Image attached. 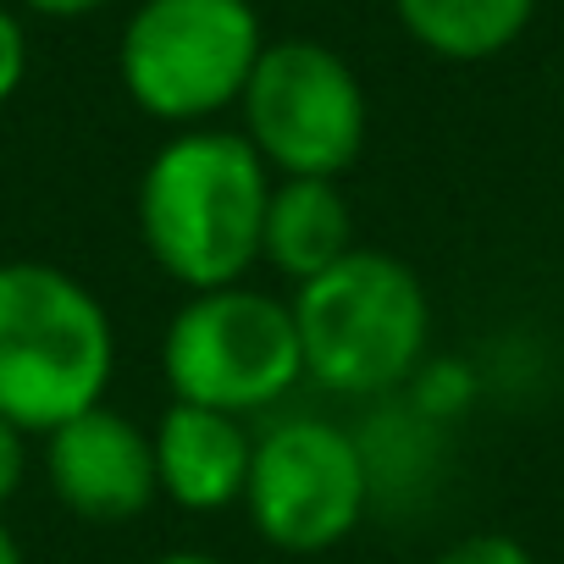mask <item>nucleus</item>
<instances>
[{
  "label": "nucleus",
  "mask_w": 564,
  "mask_h": 564,
  "mask_svg": "<svg viewBox=\"0 0 564 564\" xmlns=\"http://www.w3.org/2000/svg\"><path fill=\"white\" fill-rule=\"evenodd\" d=\"M271 183L238 128H177L139 177L144 254L188 294L243 282L260 265Z\"/></svg>",
  "instance_id": "obj_1"
},
{
  "label": "nucleus",
  "mask_w": 564,
  "mask_h": 564,
  "mask_svg": "<svg viewBox=\"0 0 564 564\" xmlns=\"http://www.w3.org/2000/svg\"><path fill=\"white\" fill-rule=\"evenodd\" d=\"M117 333L89 282L51 260H0V415L45 437L106 404Z\"/></svg>",
  "instance_id": "obj_2"
},
{
  "label": "nucleus",
  "mask_w": 564,
  "mask_h": 564,
  "mask_svg": "<svg viewBox=\"0 0 564 564\" xmlns=\"http://www.w3.org/2000/svg\"><path fill=\"white\" fill-rule=\"evenodd\" d=\"M305 377L344 399L404 388L432 349V300L388 249H349L333 271L294 289Z\"/></svg>",
  "instance_id": "obj_3"
},
{
  "label": "nucleus",
  "mask_w": 564,
  "mask_h": 564,
  "mask_svg": "<svg viewBox=\"0 0 564 564\" xmlns=\"http://www.w3.org/2000/svg\"><path fill=\"white\" fill-rule=\"evenodd\" d=\"M265 51L249 0H139L117 40V78L128 100L177 128H205L243 100Z\"/></svg>",
  "instance_id": "obj_4"
},
{
  "label": "nucleus",
  "mask_w": 564,
  "mask_h": 564,
  "mask_svg": "<svg viewBox=\"0 0 564 564\" xmlns=\"http://www.w3.org/2000/svg\"><path fill=\"white\" fill-rule=\"evenodd\" d=\"M161 377L172 399L260 415L305 382V349L294 300H276L249 282L188 294L161 333Z\"/></svg>",
  "instance_id": "obj_5"
},
{
  "label": "nucleus",
  "mask_w": 564,
  "mask_h": 564,
  "mask_svg": "<svg viewBox=\"0 0 564 564\" xmlns=\"http://www.w3.org/2000/svg\"><path fill=\"white\" fill-rule=\"evenodd\" d=\"M243 139L271 177H338L360 161L371 100L360 73L322 40H265L243 100Z\"/></svg>",
  "instance_id": "obj_6"
},
{
  "label": "nucleus",
  "mask_w": 564,
  "mask_h": 564,
  "mask_svg": "<svg viewBox=\"0 0 564 564\" xmlns=\"http://www.w3.org/2000/svg\"><path fill=\"white\" fill-rule=\"evenodd\" d=\"M371 503V459L355 432L322 415H289L254 437L243 514L276 553H333Z\"/></svg>",
  "instance_id": "obj_7"
},
{
  "label": "nucleus",
  "mask_w": 564,
  "mask_h": 564,
  "mask_svg": "<svg viewBox=\"0 0 564 564\" xmlns=\"http://www.w3.org/2000/svg\"><path fill=\"white\" fill-rule=\"evenodd\" d=\"M45 481L62 509L89 525H128L161 498L150 432L111 404L45 432Z\"/></svg>",
  "instance_id": "obj_8"
},
{
  "label": "nucleus",
  "mask_w": 564,
  "mask_h": 564,
  "mask_svg": "<svg viewBox=\"0 0 564 564\" xmlns=\"http://www.w3.org/2000/svg\"><path fill=\"white\" fill-rule=\"evenodd\" d=\"M150 443H155V481L166 503L188 514H221L243 503L249 465H254V432L243 426V415L172 399L150 426Z\"/></svg>",
  "instance_id": "obj_9"
},
{
  "label": "nucleus",
  "mask_w": 564,
  "mask_h": 564,
  "mask_svg": "<svg viewBox=\"0 0 564 564\" xmlns=\"http://www.w3.org/2000/svg\"><path fill=\"white\" fill-rule=\"evenodd\" d=\"M355 249V210L338 177H276L260 227V260L294 289L316 282Z\"/></svg>",
  "instance_id": "obj_10"
},
{
  "label": "nucleus",
  "mask_w": 564,
  "mask_h": 564,
  "mask_svg": "<svg viewBox=\"0 0 564 564\" xmlns=\"http://www.w3.org/2000/svg\"><path fill=\"white\" fill-rule=\"evenodd\" d=\"M399 29L437 62H492L536 18V0H393Z\"/></svg>",
  "instance_id": "obj_11"
},
{
  "label": "nucleus",
  "mask_w": 564,
  "mask_h": 564,
  "mask_svg": "<svg viewBox=\"0 0 564 564\" xmlns=\"http://www.w3.org/2000/svg\"><path fill=\"white\" fill-rule=\"evenodd\" d=\"M432 564H536L531 547L509 531H470L459 542H448Z\"/></svg>",
  "instance_id": "obj_12"
},
{
  "label": "nucleus",
  "mask_w": 564,
  "mask_h": 564,
  "mask_svg": "<svg viewBox=\"0 0 564 564\" xmlns=\"http://www.w3.org/2000/svg\"><path fill=\"white\" fill-rule=\"evenodd\" d=\"M29 78V29L12 7H0V106H7Z\"/></svg>",
  "instance_id": "obj_13"
},
{
  "label": "nucleus",
  "mask_w": 564,
  "mask_h": 564,
  "mask_svg": "<svg viewBox=\"0 0 564 564\" xmlns=\"http://www.w3.org/2000/svg\"><path fill=\"white\" fill-rule=\"evenodd\" d=\"M23 476H29V432H18L7 415H0V509L18 498Z\"/></svg>",
  "instance_id": "obj_14"
},
{
  "label": "nucleus",
  "mask_w": 564,
  "mask_h": 564,
  "mask_svg": "<svg viewBox=\"0 0 564 564\" xmlns=\"http://www.w3.org/2000/svg\"><path fill=\"white\" fill-rule=\"evenodd\" d=\"M23 12H34V18H51V23H78V18H95V12H106L111 0H18Z\"/></svg>",
  "instance_id": "obj_15"
},
{
  "label": "nucleus",
  "mask_w": 564,
  "mask_h": 564,
  "mask_svg": "<svg viewBox=\"0 0 564 564\" xmlns=\"http://www.w3.org/2000/svg\"><path fill=\"white\" fill-rule=\"evenodd\" d=\"M150 564H221L216 553H199V547H166V553H155Z\"/></svg>",
  "instance_id": "obj_16"
},
{
  "label": "nucleus",
  "mask_w": 564,
  "mask_h": 564,
  "mask_svg": "<svg viewBox=\"0 0 564 564\" xmlns=\"http://www.w3.org/2000/svg\"><path fill=\"white\" fill-rule=\"evenodd\" d=\"M0 564H29V558H23V542L7 531V520H0Z\"/></svg>",
  "instance_id": "obj_17"
}]
</instances>
